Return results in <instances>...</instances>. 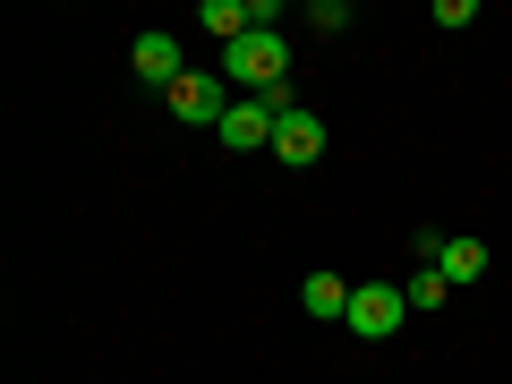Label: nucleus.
Returning <instances> with one entry per match:
<instances>
[{"label": "nucleus", "mask_w": 512, "mask_h": 384, "mask_svg": "<svg viewBox=\"0 0 512 384\" xmlns=\"http://www.w3.org/2000/svg\"><path fill=\"white\" fill-rule=\"evenodd\" d=\"M222 77L248 94H274L291 86V35H265V26H248L239 43H222Z\"/></svg>", "instance_id": "obj_1"}, {"label": "nucleus", "mask_w": 512, "mask_h": 384, "mask_svg": "<svg viewBox=\"0 0 512 384\" xmlns=\"http://www.w3.org/2000/svg\"><path fill=\"white\" fill-rule=\"evenodd\" d=\"M402 316H410L402 282H359V291H350V316H342V325L359 333V342H393V333H402Z\"/></svg>", "instance_id": "obj_2"}, {"label": "nucleus", "mask_w": 512, "mask_h": 384, "mask_svg": "<svg viewBox=\"0 0 512 384\" xmlns=\"http://www.w3.org/2000/svg\"><path fill=\"white\" fill-rule=\"evenodd\" d=\"M274 120L282 111L265 103V94H239V103L222 111V146L231 154H274Z\"/></svg>", "instance_id": "obj_3"}, {"label": "nucleus", "mask_w": 512, "mask_h": 384, "mask_svg": "<svg viewBox=\"0 0 512 384\" xmlns=\"http://www.w3.org/2000/svg\"><path fill=\"white\" fill-rule=\"evenodd\" d=\"M316 154H325V120H316V111L308 103H291V111H282V120H274V163H316Z\"/></svg>", "instance_id": "obj_4"}, {"label": "nucleus", "mask_w": 512, "mask_h": 384, "mask_svg": "<svg viewBox=\"0 0 512 384\" xmlns=\"http://www.w3.org/2000/svg\"><path fill=\"white\" fill-rule=\"evenodd\" d=\"M231 103H239V94H222V77H205V69H188L180 86H171V111H180V120H197V128H205V120L222 128V111H231Z\"/></svg>", "instance_id": "obj_5"}, {"label": "nucleus", "mask_w": 512, "mask_h": 384, "mask_svg": "<svg viewBox=\"0 0 512 384\" xmlns=\"http://www.w3.org/2000/svg\"><path fill=\"white\" fill-rule=\"evenodd\" d=\"M128 60H137V77H146V86H180V77H188V60H180V43H171L163 35V26H146V35H137V52H128Z\"/></svg>", "instance_id": "obj_6"}, {"label": "nucleus", "mask_w": 512, "mask_h": 384, "mask_svg": "<svg viewBox=\"0 0 512 384\" xmlns=\"http://www.w3.org/2000/svg\"><path fill=\"white\" fill-rule=\"evenodd\" d=\"M436 274L453 282V291H461V282H478V274H487V239H461V231H444V248H436Z\"/></svg>", "instance_id": "obj_7"}, {"label": "nucleus", "mask_w": 512, "mask_h": 384, "mask_svg": "<svg viewBox=\"0 0 512 384\" xmlns=\"http://www.w3.org/2000/svg\"><path fill=\"white\" fill-rule=\"evenodd\" d=\"M299 308L308 316H350V282L342 274H308L299 282Z\"/></svg>", "instance_id": "obj_8"}, {"label": "nucleus", "mask_w": 512, "mask_h": 384, "mask_svg": "<svg viewBox=\"0 0 512 384\" xmlns=\"http://www.w3.org/2000/svg\"><path fill=\"white\" fill-rule=\"evenodd\" d=\"M197 26H205L214 43H239V35H248V0H205Z\"/></svg>", "instance_id": "obj_9"}, {"label": "nucleus", "mask_w": 512, "mask_h": 384, "mask_svg": "<svg viewBox=\"0 0 512 384\" xmlns=\"http://www.w3.org/2000/svg\"><path fill=\"white\" fill-rule=\"evenodd\" d=\"M402 299H410V316H427V308H444V299H453V282H444L436 265H419V274L402 282Z\"/></svg>", "instance_id": "obj_10"}, {"label": "nucleus", "mask_w": 512, "mask_h": 384, "mask_svg": "<svg viewBox=\"0 0 512 384\" xmlns=\"http://www.w3.org/2000/svg\"><path fill=\"white\" fill-rule=\"evenodd\" d=\"M308 26H316V35H342V26H350V9H342V0H316V9H308Z\"/></svg>", "instance_id": "obj_11"}]
</instances>
